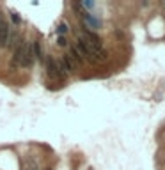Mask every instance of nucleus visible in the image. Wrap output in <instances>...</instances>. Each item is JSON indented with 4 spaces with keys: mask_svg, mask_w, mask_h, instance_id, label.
Wrapping results in <instances>:
<instances>
[{
    "mask_svg": "<svg viewBox=\"0 0 165 170\" xmlns=\"http://www.w3.org/2000/svg\"><path fill=\"white\" fill-rule=\"evenodd\" d=\"M44 64H46V75L52 78V80H66L68 75L64 73L62 66H60V60H55L52 55H48L44 59Z\"/></svg>",
    "mask_w": 165,
    "mask_h": 170,
    "instance_id": "nucleus-1",
    "label": "nucleus"
},
{
    "mask_svg": "<svg viewBox=\"0 0 165 170\" xmlns=\"http://www.w3.org/2000/svg\"><path fill=\"white\" fill-rule=\"evenodd\" d=\"M80 18H82V21H84V27L89 28V30H93V32L101 28V20H100V18H96L94 14L84 11V13L80 14Z\"/></svg>",
    "mask_w": 165,
    "mask_h": 170,
    "instance_id": "nucleus-2",
    "label": "nucleus"
},
{
    "mask_svg": "<svg viewBox=\"0 0 165 170\" xmlns=\"http://www.w3.org/2000/svg\"><path fill=\"white\" fill-rule=\"evenodd\" d=\"M34 62H36V57H34L32 42H29V41H27V44H25V51H23V59H22V64H20V67H23V69H29V67H32V66H34Z\"/></svg>",
    "mask_w": 165,
    "mask_h": 170,
    "instance_id": "nucleus-3",
    "label": "nucleus"
},
{
    "mask_svg": "<svg viewBox=\"0 0 165 170\" xmlns=\"http://www.w3.org/2000/svg\"><path fill=\"white\" fill-rule=\"evenodd\" d=\"M60 66H62V69H64V73L68 75V76H69V75H73V73L76 71V67H78V66H76V62H75L71 57L68 55V53H66V55H62V59H60Z\"/></svg>",
    "mask_w": 165,
    "mask_h": 170,
    "instance_id": "nucleus-4",
    "label": "nucleus"
},
{
    "mask_svg": "<svg viewBox=\"0 0 165 170\" xmlns=\"http://www.w3.org/2000/svg\"><path fill=\"white\" fill-rule=\"evenodd\" d=\"M11 34H13V25H11V23H6L4 28L0 30V48H7L9 46Z\"/></svg>",
    "mask_w": 165,
    "mask_h": 170,
    "instance_id": "nucleus-5",
    "label": "nucleus"
},
{
    "mask_svg": "<svg viewBox=\"0 0 165 170\" xmlns=\"http://www.w3.org/2000/svg\"><path fill=\"white\" fill-rule=\"evenodd\" d=\"M25 44H27V41H23L18 48L13 51V59H11V66H14V67H18L20 64H22V59H23V51H25Z\"/></svg>",
    "mask_w": 165,
    "mask_h": 170,
    "instance_id": "nucleus-6",
    "label": "nucleus"
},
{
    "mask_svg": "<svg viewBox=\"0 0 165 170\" xmlns=\"http://www.w3.org/2000/svg\"><path fill=\"white\" fill-rule=\"evenodd\" d=\"M23 41H25V39H23V35L20 34L18 30H14V32L11 34V39H9V46H7V48L11 50V51H14V50L18 48Z\"/></svg>",
    "mask_w": 165,
    "mask_h": 170,
    "instance_id": "nucleus-7",
    "label": "nucleus"
},
{
    "mask_svg": "<svg viewBox=\"0 0 165 170\" xmlns=\"http://www.w3.org/2000/svg\"><path fill=\"white\" fill-rule=\"evenodd\" d=\"M32 50H34V57H36V60H41L43 62L44 59V51H43V42L36 39V41H32Z\"/></svg>",
    "mask_w": 165,
    "mask_h": 170,
    "instance_id": "nucleus-8",
    "label": "nucleus"
},
{
    "mask_svg": "<svg viewBox=\"0 0 165 170\" xmlns=\"http://www.w3.org/2000/svg\"><path fill=\"white\" fill-rule=\"evenodd\" d=\"M68 55L71 57V59L75 60V62H76V66H80V64L84 62V59H82V55H80L78 51H76V48H75V46H71V48H69V53H68Z\"/></svg>",
    "mask_w": 165,
    "mask_h": 170,
    "instance_id": "nucleus-9",
    "label": "nucleus"
},
{
    "mask_svg": "<svg viewBox=\"0 0 165 170\" xmlns=\"http://www.w3.org/2000/svg\"><path fill=\"white\" fill-rule=\"evenodd\" d=\"M68 30H69L68 23H66V21H60V23H59V27H57V34L59 35H66V34H68Z\"/></svg>",
    "mask_w": 165,
    "mask_h": 170,
    "instance_id": "nucleus-10",
    "label": "nucleus"
},
{
    "mask_svg": "<svg viewBox=\"0 0 165 170\" xmlns=\"http://www.w3.org/2000/svg\"><path fill=\"white\" fill-rule=\"evenodd\" d=\"M11 21H13L14 25H20V23H22V16L16 13V11H11Z\"/></svg>",
    "mask_w": 165,
    "mask_h": 170,
    "instance_id": "nucleus-11",
    "label": "nucleus"
},
{
    "mask_svg": "<svg viewBox=\"0 0 165 170\" xmlns=\"http://www.w3.org/2000/svg\"><path fill=\"white\" fill-rule=\"evenodd\" d=\"M57 44L60 46V48H64V46H68V41H66V35H59V37H57Z\"/></svg>",
    "mask_w": 165,
    "mask_h": 170,
    "instance_id": "nucleus-12",
    "label": "nucleus"
},
{
    "mask_svg": "<svg viewBox=\"0 0 165 170\" xmlns=\"http://www.w3.org/2000/svg\"><path fill=\"white\" fill-rule=\"evenodd\" d=\"M6 23H7V21H6V18H4V16H2V13H0V30L4 28V25H6Z\"/></svg>",
    "mask_w": 165,
    "mask_h": 170,
    "instance_id": "nucleus-13",
    "label": "nucleus"
}]
</instances>
